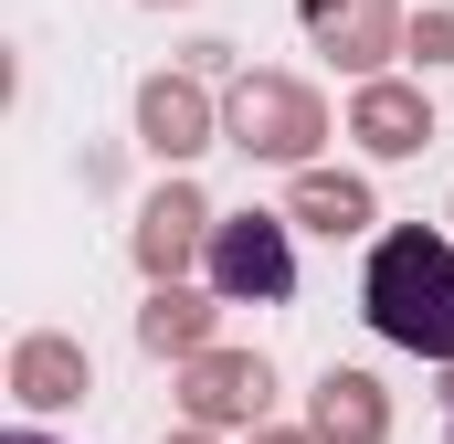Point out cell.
Instances as JSON below:
<instances>
[{
    "label": "cell",
    "mask_w": 454,
    "mask_h": 444,
    "mask_svg": "<svg viewBox=\"0 0 454 444\" xmlns=\"http://www.w3.org/2000/svg\"><path fill=\"white\" fill-rule=\"evenodd\" d=\"M359 318L391 338V349L454 370V233H434V222L380 233L370 243V275H359Z\"/></svg>",
    "instance_id": "obj_1"
},
{
    "label": "cell",
    "mask_w": 454,
    "mask_h": 444,
    "mask_svg": "<svg viewBox=\"0 0 454 444\" xmlns=\"http://www.w3.org/2000/svg\"><path fill=\"white\" fill-rule=\"evenodd\" d=\"M223 138L243 159H275V170H317V148H328V96L307 85V75H232L223 96Z\"/></svg>",
    "instance_id": "obj_2"
},
{
    "label": "cell",
    "mask_w": 454,
    "mask_h": 444,
    "mask_svg": "<svg viewBox=\"0 0 454 444\" xmlns=\"http://www.w3.org/2000/svg\"><path fill=\"white\" fill-rule=\"evenodd\" d=\"M212 297L232 307H286L296 297V212H232L212 222Z\"/></svg>",
    "instance_id": "obj_3"
},
{
    "label": "cell",
    "mask_w": 454,
    "mask_h": 444,
    "mask_svg": "<svg viewBox=\"0 0 454 444\" xmlns=\"http://www.w3.org/2000/svg\"><path fill=\"white\" fill-rule=\"evenodd\" d=\"M212 202H201V180H159L148 202H137V233H127V254H137V275L148 286H169V275H191L201 254H212Z\"/></svg>",
    "instance_id": "obj_4"
},
{
    "label": "cell",
    "mask_w": 454,
    "mask_h": 444,
    "mask_svg": "<svg viewBox=\"0 0 454 444\" xmlns=\"http://www.w3.org/2000/svg\"><path fill=\"white\" fill-rule=\"evenodd\" d=\"M264 402H275L264 349H201V360H180V413H191V424H212V434H254Z\"/></svg>",
    "instance_id": "obj_5"
},
{
    "label": "cell",
    "mask_w": 454,
    "mask_h": 444,
    "mask_svg": "<svg viewBox=\"0 0 454 444\" xmlns=\"http://www.w3.org/2000/svg\"><path fill=\"white\" fill-rule=\"evenodd\" d=\"M212 138H223V107H212L201 75H148V85H137V148H148L159 170H191Z\"/></svg>",
    "instance_id": "obj_6"
},
{
    "label": "cell",
    "mask_w": 454,
    "mask_h": 444,
    "mask_svg": "<svg viewBox=\"0 0 454 444\" xmlns=\"http://www.w3.org/2000/svg\"><path fill=\"white\" fill-rule=\"evenodd\" d=\"M296 21L339 75H380L402 53V0H296Z\"/></svg>",
    "instance_id": "obj_7"
},
{
    "label": "cell",
    "mask_w": 454,
    "mask_h": 444,
    "mask_svg": "<svg viewBox=\"0 0 454 444\" xmlns=\"http://www.w3.org/2000/svg\"><path fill=\"white\" fill-rule=\"evenodd\" d=\"M348 138H359L370 159H412V148L434 138V96L402 85V75H359V96H348Z\"/></svg>",
    "instance_id": "obj_8"
},
{
    "label": "cell",
    "mask_w": 454,
    "mask_h": 444,
    "mask_svg": "<svg viewBox=\"0 0 454 444\" xmlns=\"http://www.w3.org/2000/svg\"><path fill=\"white\" fill-rule=\"evenodd\" d=\"M85 392H96V360H85V338L32 329L21 349H11V402H21V413H64V402H85Z\"/></svg>",
    "instance_id": "obj_9"
},
{
    "label": "cell",
    "mask_w": 454,
    "mask_h": 444,
    "mask_svg": "<svg viewBox=\"0 0 454 444\" xmlns=\"http://www.w3.org/2000/svg\"><path fill=\"white\" fill-rule=\"evenodd\" d=\"M307 424H317V444H391V392L370 370H317Z\"/></svg>",
    "instance_id": "obj_10"
},
{
    "label": "cell",
    "mask_w": 454,
    "mask_h": 444,
    "mask_svg": "<svg viewBox=\"0 0 454 444\" xmlns=\"http://www.w3.org/2000/svg\"><path fill=\"white\" fill-rule=\"evenodd\" d=\"M223 307H232V297H201V286L169 275V286H148V307H137V349H148V360H201Z\"/></svg>",
    "instance_id": "obj_11"
},
{
    "label": "cell",
    "mask_w": 454,
    "mask_h": 444,
    "mask_svg": "<svg viewBox=\"0 0 454 444\" xmlns=\"http://www.w3.org/2000/svg\"><path fill=\"white\" fill-rule=\"evenodd\" d=\"M286 212L317 222V233H370V222H380V202H370V180H359V170H296Z\"/></svg>",
    "instance_id": "obj_12"
},
{
    "label": "cell",
    "mask_w": 454,
    "mask_h": 444,
    "mask_svg": "<svg viewBox=\"0 0 454 444\" xmlns=\"http://www.w3.org/2000/svg\"><path fill=\"white\" fill-rule=\"evenodd\" d=\"M412 53H423V64H454V11H423V21H412Z\"/></svg>",
    "instance_id": "obj_13"
},
{
    "label": "cell",
    "mask_w": 454,
    "mask_h": 444,
    "mask_svg": "<svg viewBox=\"0 0 454 444\" xmlns=\"http://www.w3.org/2000/svg\"><path fill=\"white\" fill-rule=\"evenodd\" d=\"M243 444H317V424H307V434H286V424H254Z\"/></svg>",
    "instance_id": "obj_14"
},
{
    "label": "cell",
    "mask_w": 454,
    "mask_h": 444,
    "mask_svg": "<svg viewBox=\"0 0 454 444\" xmlns=\"http://www.w3.org/2000/svg\"><path fill=\"white\" fill-rule=\"evenodd\" d=\"M169 444H223V434H212V424H191V434H169Z\"/></svg>",
    "instance_id": "obj_15"
},
{
    "label": "cell",
    "mask_w": 454,
    "mask_h": 444,
    "mask_svg": "<svg viewBox=\"0 0 454 444\" xmlns=\"http://www.w3.org/2000/svg\"><path fill=\"white\" fill-rule=\"evenodd\" d=\"M0 444H53V434H43V424H21V434H0Z\"/></svg>",
    "instance_id": "obj_16"
},
{
    "label": "cell",
    "mask_w": 454,
    "mask_h": 444,
    "mask_svg": "<svg viewBox=\"0 0 454 444\" xmlns=\"http://www.w3.org/2000/svg\"><path fill=\"white\" fill-rule=\"evenodd\" d=\"M444 413H454V370H444ZM444 444H454V424H444Z\"/></svg>",
    "instance_id": "obj_17"
},
{
    "label": "cell",
    "mask_w": 454,
    "mask_h": 444,
    "mask_svg": "<svg viewBox=\"0 0 454 444\" xmlns=\"http://www.w3.org/2000/svg\"><path fill=\"white\" fill-rule=\"evenodd\" d=\"M148 11H180V0H148Z\"/></svg>",
    "instance_id": "obj_18"
},
{
    "label": "cell",
    "mask_w": 454,
    "mask_h": 444,
    "mask_svg": "<svg viewBox=\"0 0 454 444\" xmlns=\"http://www.w3.org/2000/svg\"><path fill=\"white\" fill-rule=\"evenodd\" d=\"M444 222H454V212H444Z\"/></svg>",
    "instance_id": "obj_19"
}]
</instances>
